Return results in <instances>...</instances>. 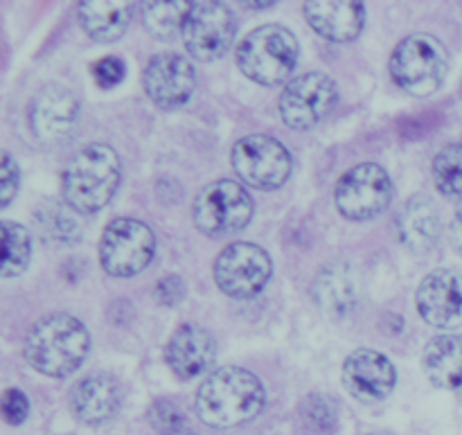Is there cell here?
Returning <instances> with one entry per match:
<instances>
[{
	"instance_id": "obj_10",
	"label": "cell",
	"mask_w": 462,
	"mask_h": 435,
	"mask_svg": "<svg viewBox=\"0 0 462 435\" xmlns=\"http://www.w3.org/2000/svg\"><path fill=\"white\" fill-rule=\"evenodd\" d=\"M212 273L221 293L235 301H248L269 284L273 262L257 244L233 242L217 255Z\"/></svg>"
},
{
	"instance_id": "obj_11",
	"label": "cell",
	"mask_w": 462,
	"mask_h": 435,
	"mask_svg": "<svg viewBox=\"0 0 462 435\" xmlns=\"http://www.w3.org/2000/svg\"><path fill=\"white\" fill-rule=\"evenodd\" d=\"M338 99L337 84L325 72H302L287 81L280 95V117L293 131H307L319 125Z\"/></svg>"
},
{
	"instance_id": "obj_30",
	"label": "cell",
	"mask_w": 462,
	"mask_h": 435,
	"mask_svg": "<svg viewBox=\"0 0 462 435\" xmlns=\"http://www.w3.org/2000/svg\"><path fill=\"white\" fill-rule=\"evenodd\" d=\"M126 75V66L122 59L117 57H102L99 61L93 63V77L97 86L102 88H113L120 84Z\"/></svg>"
},
{
	"instance_id": "obj_1",
	"label": "cell",
	"mask_w": 462,
	"mask_h": 435,
	"mask_svg": "<svg viewBox=\"0 0 462 435\" xmlns=\"http://www.w3.org/2000/svg\"><path fill=\"white\" fill-rule=\"evenodd\" d=\"M264 402V386L255 375L237 366H226L203 379L194 409L206 427L233 429L255 420Z\"/></svg>"
},
{
	"instance_id": "obj_8",
	"label": "cell",
	"mask_w": 462,
	"mask_h": 435,
	"mask_svg": "<svg viewBox=\"0 0 462 435\" xmlns=\"http://www.w3.org/2000/svg\"><path fill=\"white\" fill-rule=\"evenodd\" d=\"M235 174L255 190H278L289 180L293 161L289 149L280 140L264 134L244 135L230 152Z\"/></svg>"
},
{
	"instance_id": "obj_12",
	"label": "cell",
	"mask_w": 462,
	"mask_h": 435,
	"mask_svg": "<svg viewBox=\"0 0 462 435\" xmlns=\"http://www.w3.org/2000/svg\"><path fill=\"white\" fill-rule=\"evenodd\" d=\"M237 23L233 9L226 3H194L180 36L185 50L197 61H215L224 57L226 50L233 45Z\"/></svg>"
},
{
	"instance_id": "obj_6",
	"label": "cell",
	"mask_w": 462,
	"mask_h": 435,
	"mask_svg": "<svg viewBox=\"0 0 462 435\" xmlns=\"http://www.w3.org/2000/svg\"><path fill=\"white\" fill-rule=\"evenodd\" d=\"M253 199L237 180L219 179L197 194L192 206L194 226L208 237L233 235L246 228L253 219Z\"/></svg>"
},
{
	"instance_id": "obj_28",
	"label": "cell",
	"mask_w": 462,
	"mask_h": 435,
	"mask_svg": "<svg viewBox=\"0 0 462 435\" xmlns=\"http://www.w3.org/2000/svg\"><path fill=\"white\" fill-rule=\"evenodd\" d=\"M302 420L319 433H332L337 427V406L329 397L310 395L302 402Z\"/></svg>"
},
{
	"instance_id": "obj_5",
	"label": "cell",
	"mask_w": 462,
	"mask_h": 435,
	"mask_svg": "<svg viewBox=\"0 0 462 435\" xmlns=\"http://www.w3.org/2000/svg\"><path fill=\"white\" fill-rule=\"evenodd\" d=\"M449 72V52L445 43L431 34H409L391 54V75L404 93L429 97L436 93Z\"/></svg>"
},
{
	"instance_id": "obj_35",
	"label": "cell",
	"mask_w": 462,
	"mask_h": 435,
	"mask_svg": "<svg viewBox=\"0 0 462 435\" xmlns=\"http://www.w3.org/2000/svg\"><path fill=\"white\" fill-rule=\"evenodd\" d=\"M174 435H194V433H189L188 429H185V431H180V433H174Z\"/></svg>"
},
{
	"instance_id": "obj_25",
	"label": "cell",
	"mask_w": 462,
	"mask_h": 435,
	"mask_svg": "<svg viewBox=\"0 0 462 435\" xmlns=\"http://www.w3.org/2000/svg\"><path fill=\"white\" fill-rule=\"evenodd\" d=\"M3 278H16L27 269L32 257V237L25 226L3 219Z\"/></svg>"
},
{
	"instance_id": "obj_3",
	"label": "cell",
	"mask_w": 462,
	"mask_h": 435,
	"mask_svg": "<svg viewBox=\"0 0 462 435\" xmlns=\"http://www.w3.org/2000/svg\"><path fill=\"white\" fill-rule=\"evenodd\" d=\"M90 352V334L70 314H50L32 325L25 338V359L36 373L63 379L75 373Z\"/></svg>"
},
{
	"instance_id": "obj_16",
	"label": "cell",
	"mask_w": 462,
	"mask_h": 435,
	"mask_svg": "<svg viewBox=\"0 0 462 435\" xmlns=\"http://www.w3.org/2000/svg\"><path fill=\"white\" fill-rule=\"evenodd\" d=\"M79 116V102L68 88L48 84L36 93L30 106V126L43 147L61 144L72 134Z\"/></svg>"
},
{
	"instance_id": "obj_21",
	"label": "cell",
	"mask_w": 462,
	"mask_h": 435,
	"mask_svg": "<svg viewBox=\"0 0 462 435\" xmlns=\"http://www.w3.org/2000/svg\"><path fill=\"white\" fill-rule=\"evenodd\" d=\"M422 368L436 388L462 393V334H440L427 343Z\"/></svg>"
},
{
	"instance_id": "obj_14",
	"label": "cell",
	"mask_w": 462,
	"mask_h": 435,
	"mask_svg": "<svg viewBox=\"0 0 462 435\" xmlns=\"http://www.w3.org/2000/svg\"><path fill=\"white\" fill-rule=\"evenodd\" d=\"M341 379L346 391L364 404H377L393 393L397 384V370L382 352L359 347L343 361Z\"/></svg>"
},
{
	"instance_id": "obj_7",
	"label": "cell",
	"mask_w": 462,
	"mask_h": 435,
	"mask_svg": "<svg viewBox=\"0 0 462 435\" xmlns=\"http://www.w3.org/2000/svg\"><path fill=\"white\" fill-rule=\"evenodd\" d=\"M156 253V237L147 224L131 217L108 221L99 239V264L113 278H131L147 269Z\"/></svg>"
},
{
	"instance_id": "obj_20",
	"label": "cell",
	"mask_w": 462,
	"mask_h": 435,
	"mask_svg": "<svg viewBox=\"0 0 462 435\" xmlns=\"http://www.w3.org/2000/svg\"><path fill=\"white\" fill-rule=\"evenodd\" d=\"M397 235L411 253H427L436 246L440 239V215L431 199L418 194L402 206L397 217Z\"/></svg>"
},
{
	"instance_id": "obj_31",
	"label": "cell",
	"mask_w": 462,
	"mask_h": 435,
	"mask_svg": "<svg viewBox=\"0 0 462 435\" xmlns=\"http://www.w3.org/2000/svg\"><path fill=\"white\" fill-rule=\"evenodd\" d=\"M18 185H21V171L9 153H3V165H0V208H7L12 199L16 197Z\"/></svg>"
},
{
	"instance_id": "obj_4",
	"label": "cell",
	"mask_w": 462,
	"mask_h": 435,
	"mask_svg": "<svg viewBox=\"0 0 462 435\" xmlns=\"http://www.w3.org/2000/svg\"><path fill=\"white\" fill-rule=\"evenodd\" d=\"M298 41L282 25H262L248 32L235 50L237 68L260 86L284 84L298 63Z\"/></svg>"
},
{
	"instance_id": "obj_9",
	"label": "cell",
	"mask_w": 462,
	"mask_h": 435,
	"mask_svg": "<svg viewBox=\"0 0 462 435\" xmlns=\"http://www.w3.org/2000/svg\"><path fill=\"white\" fill-rule=\"evenodd\" d=\"M393 180L377 162H359L338 179L334 190L337 210L350 221H370L393 201Z\"/></svg>"
},
{
	"instance_id": "obj_27",
	"label": "cell",
	"mask_w": 462,
	"mask_h": 435,
	"mask_svg": "<svg viewBox=\"0 0 462 435\" xmlns=\"http://www.w3.org/2000/svg\"><path fill=\"white\" fill-rule=\"evenodd\" d=\"M72 208H63L61 203H45L39 212H36V221L41 226V233L48 242L57 244H70L77 242L81 235L79 221L72 215Z\"/></svg>"
},
{
	"instance_id": "obj_2",
	"label": "cell",
	"mask_w": 462,
	"mask_h": 435,
	"mask_svg": "<svg viewBox=\"0 0 462 435\" xmlns=\"http://www.w3.org/2000/svg\"><path fill=\"white\" fill-rule=\"evenodd\" d=\"M122 170L117 153L108 144H86L63 170V201L79 215H95L116 197Z\"/></svg>"
},
{
	"instance_id": "obj_22",
	"label": "cell",
	"mask_w": 462,
	"mask_h": 435,
	"mask_svg": "<svg viewBox=\"0 0 462 435\" xmlns=\"http://www.w3.org/2000/svg\"><path fill=\"white\" fill-rule=\"evenodd\" d=\"M81 27L90 39L99 43L117 41L126 32L131 21L129 3H102V0H84L77 7Z\"/></svg>"
},
{
	"instance_id": "obj_33",
	"label": "cell",
	"mask_w": 462,
	"mask_h": 435,
	"mask_svg": "<svg viewBox=\"0 0 462 435\" xmlns=\"http://www.w3.org/2000/svg\"><path fill=\"white\" fill-rule=\"evenodd\" d=\"M156 293H158V301H161L162 305H167V307L179 305V302L183 301V296H185L183 280H180L179 275H174V273L165 275L162 280H158Z\"/></svg>"
},
{
	"instance_id": "obj_36",
	"label": "cell",
	"mask_w": 462,
	"mask_h": 435,
	"mask_svg": "<svg viewBox=\"0 0 462 435\" xmlns=\"http://www.w3.org/2000/svg\"><path fill=\"white\" fill-rule=\"evenodd\" d=\"M373 435H393V433H386V431H383V433H373Z\"/></svg>"
},
{
	"instance_id": "obj_29",
	"label": "cell",
	"mask_w": 462,
	"mask_h": 435,
	"mask_svg": "<svg viewBox=\"0 0 462 435\" xmlns=\"http://www.w3.org/2000/svg\"><path fill=\"white\" fill-rule=\"evenodd\" d=\"M149 422L161 435H174L185 431V415L174 402L158 400L149 409Z\"/></svg>"
},
{
	"instance_id": "obj_18",
	"label": "cell",
	"mask_w": 462,
	"mask_h": 435,
	"mask_svg": "<svg viewBox=\"0 0 462 435\" xmlns=\"http://www.w3.org/2000/svg\"><path fill=\"white\" fill-rule=\"evenodd\" d=\"M302 14L316 34L334 41V43L355 41L365 23V7L364 3H356V0H346V3L311 0V3L302 5Z\"/></svg>"
},
{
	"instance_id": "obj_23",
	"label": "cell",
	"mask_w": 462,
	"mask_h": 435,
	"mask_svg": "<svg viewBox=\"0 0 462 435\" xmlns=\"http://www.w3.org/2000/svg\"><path fill=\"white\" fill-rule=\"evenodd\" d=\"M314 298L329 314L346 316L355 301V287H352L350 275L337 266L320 271L314 284Z\"/></svg>"
},
{
	"instance_id": "obj_34",
	"label": "cell",
	"mask_w": 462,
	"mask_h": 435,
	"mask_svg": "<svg viewBox=\"0 0 462 435\" xmlns=\"http://www.w3.org/2000/svg\"><path fill=\"white\" fill-rule=\"evenodd\" d=\"M449 233H451V244H454V248L458 253H462V206L456 210Z\"/></svg>"
},
{
	"instance_id": "obj_26",
	"label": "cell",
	"mask_w": 462,
	"mask_h": 435,
	"mask_svg": "<svg viewBox=\"0 0 462 435\" xmlns=\"http://www.w3.org/2000/svg\"><path fill=\"white\" fill-rule=\"evenodd\" d=\"M433 183L438 192L454 201H462V144H449L433 158Z\"/></svg>"
},
{
	"instance_id": "obj_19",
	"label": "cell",
	"mask_w": 462,
	"mask_h": 435,
	"mask_svg": "<svg viewBox=\"0 0 462 435\" xmlns=\"http://www.w3.org/2000/svg\"><path fill=\"white\" fill-rule=\"evenodd\" d=\"M120 402V384L104 373L84 377L70 393L72 415L88 427H99L116 418Z\"/></svg>"
},
{
	"instance_id": "obj_17",
	"label": "cell",
	"mask_w": 462,
	"mask_h": 435,
	"mask_svg": "<svg viewBox=\"0 0 462 435\" xmlns=\"http://www.w3.org/2000/svg\"><path fill=\"white\" fill-rule=\"evenodd\" d=\"M217 355L215 338L199 325H180L165 346V361L183 382H192L206 373Z\"/></svg>"
},
{
	"instance_id": "obj_13",
	"label": "cell",
	"mask_w": 462,
	"mask_h": 435,
	"mask_svg": "<svg viewBox=\"0 0 462 435\" xmlns=\"http://www.w3.org/2000/svg\"><path fill=\"white\" fill-rule=\"evenodd\" d=\"M143 88L158 108L174 111L192 97L194 88H197V72L183 54H156L149 59L143 72Z\"/></svg>"
},
{
	"instance_id": "obj_15",
	"label": "cell",
	"mask_w": 462,
	"mask_h": 435,
	"mask_svg": "<svg viewBox=\"0 0 462 435\" xmlns=\"http://www.w3.org/2000/svg\"><path fill=\"white\" fill-rule=\"evenodd\" d=\"M415 307L422 320L438 329L462 325V273L456 269L431 271L420 282Z\"/></svg>"
},
{
	"instance_id": "obj_24",
	"label": "cell",
	"mask_w": 462,
	"mask_h": 435,
	"mask_svg": "<svg viewBox=\"0 0 462 435\" xmlns=\"http://www.w3.org/2000/svg\"><path fill=\"white\" fill-rule=\"evenodd\" d=\"M194 3H180V0H170V3H144L143 5V21L149 34L156 39H171L179 32H183L185 18Z\"/></svg>"
},
{
	"instance_id": "obj_32",
	"label": "cell",
	"mask_w": 462,
	"mask_h": 435,
	"mask_svg": "<svg viewBox=\"0 0 462 435\" xmlns=\"http://www.w3.org/2000/svg\"><path fill=\"white\" fill-rule=\"evenodd\" d=\"M27 413H30V402H27L25 393L18 391V388H9L3 395V418L5 422L18 427V424L25 422Z\"/></svg>"
}]
</instances>
